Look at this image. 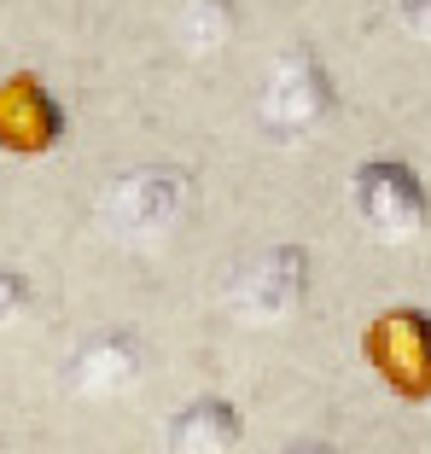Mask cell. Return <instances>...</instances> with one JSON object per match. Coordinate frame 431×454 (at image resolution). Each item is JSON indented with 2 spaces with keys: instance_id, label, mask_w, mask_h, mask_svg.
<instances>
[{
  "instance_id": "1",
  "label": "cell",
  "mask_w": 431,
  "mask_h": 454,
  "mask_svg": "<svg viewBox=\"0 0 431 454\" xmlns=\"http://www.w3.org/2000/svg\"><path fill=\"white\" fill-rule=\"evenodd\" d=\"M350 204L367 222V233L385 245H408L431 227V192L419 169L403 158H367L350 181Z\"/></svg>"
},
{
  "instance_id": "2",
  "label": "cell",
  "mask_w": 431,
  "mask_h": 454,
  "mask_svg": "<svg viewBox=\"0 0 431 454\" xmlns=\"http://www.w3.org/2000/svg\"><path fill=\"white\" fill-rule=\"evenodd\" d=\"M192 210V175L181 163H140L122 169L106 192V227L117 239H163Z\"/></svg>"
},
{
  "instance_id": "3",
  "label": "cell",
  "mask_w": 431,
  "mask_h": 454,
  "mask_svg": "<svg viewBox=\"0 0 431 454\" xmlns=\"http://www.w3.org/2000/svg\"><path fill=\"white\" fill-rule=\"evenodd\" d=\"M338 88L333 70L321 65L315 47H286L280 59L269 65V82H263V122L274 134H310L333 117Z\"/></svg>"
},
{
  "instance_id": "4",
  "label": "cell",
  "mask_w": 431,
  "mask_h": 454,
  "mask_svg": "<svg viewBox=\"0 0 431 454\" xmlns=\"http://www.w3.org/2000/svg\"><path fill=\"white\" fill-rule=\"evenodd\" d=\"M303 292H310V251H303V245H269V251H256L251 262L233 274L228 303H233L239 321L274 326L303 303Z\"/></svg>"
},
{
  "instance_id": "5",
  "label": "cell",
  "mask_w": 431,
  "mask_h": 454,
  "mask_svg": "<svg viewBox=\"0 0 431 454\" xmlns=\"http://www.w3.org/2000/svg\"><path fill=\"white\" fill-rule=\"evenodd\" d=\"M362 344H367L373 373L403 402L431 396V315L426 309H385V315L367 326Z\"/></svg>"
},
{
  "instance_id": "6",
  "label": "cell",
  "mask_w": 431,
  "mask_h": 454,
  "mask_svg": "<svg viewBox=\"0 0 431 454\" xmlns=\"http://www.w3.org/2000/svg\"><path fill=\"white\" fill-rule=\"evenodd\" d=\"M59 140H65V106L53 99V88L29 70L0 82V152L47 158Z\"/></svg>"
},
{
  "instance_id": "7",
  "label": "cell",
  "mask_w": 431,
  "mask_h": 454,
  "mask_svg": "<svg viewBox=\"0 0 431 454\" xmlns=\"http://www.w3.org/2000/svg\"><path fill=\"white\" fill-rule=\"evenodd\" d=\"M140 373H146V344H140V333H129V326L94 333L76 349V361H70V385H76L82 396H117V390H129Z\"/></svg>"
},
{
  "instance_id": "8",
  "label": "cell",
  "mask_w": 431,
  "mask_h": 454,
  "mask_svg": "<svg viewBox=\"0 0 431 454\" xmlns=\"http://www.w3.org/2000/svg\"><path fill=\"white\" fill-rule=\"evenodd\" d=\"M245 442V419L228 396H192L169 419V454H233Z\"/></svg>"
},
{
  "instance_id": "9",
  "label": "cell",
  "mask_w": 431,
  "mask_h": 454,
  "mask_svg": "<svg viewBox=\"0 0 431 454\" xmlns=\"http://www.w3.org/2000/svg\"><path fill=\"white\" fill-rule=\"evenodd\" d=\"M176 35L187 53H222L239 35V0H187Z\"/></svg>"
},
{
  "instance_id": "10",
  "label": "cell",
  "mask_w": 431,
  "mask_h": 454,
  "mask_svg": "<svg viewBox=\"0 0 431 454\" xmlns=\"http://www.w3.org/2000/svg\"><path fill=\"white\" fill-rule=\"evenodd\" d=\"M24 309H29V280L18 274V268H0V326L18 321Z\"/></svg>"
},
{
  "instance_id": "11",
  "label": "cell",
  "mask_w": 431,
  "mask_h": 454,
  "mask_svg": "<svg viewBox=\"0 0 431 454\" xmlns=\"http://www.w3.org/2000/svg\"><path fill=\"white\" fill-rule=\"evenodd\" d=\"M396 12H403V24L414 29V35L431 41V0H396Z\"/></svg>"
},
{
  "instance_id": "12",
  "label": "cell",
  "mask_w": 431,
  "mask_h": 454,
  "mask_svg": "<svg viewBox=\"0 0 431 454\" xmlns=\"http://www.w3.org/2000/svg\"><path fill=\"white\" fill-rule=\"evenodd\" d=\"M280 454H338L333 442H321V437H297V442H286Z\"/></svg>"
}]
</instances>
